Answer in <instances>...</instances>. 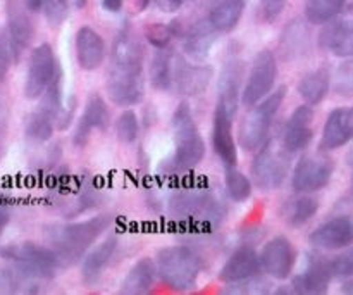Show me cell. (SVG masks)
<instances>
[{
	"label": "cell",
	"mask_w": 353,
	"mask_h": 295,
	"mask_svg": "<svg viewBox=\"0 0 353 295\" xmlns=\"http://www.w3.org/2000/svg\"><path fill=\"white\" fill-rule=\"evenodd\" d=\"M143 50L128 31L117 35L110 52L107 93L116 106H137L143 99Z\"/></svg>",
	"instance_id": "cell-1"
},
{
	"label": "cell",
	"mask_w": 353,
	"mask_h": 295,
	"mask_svg": "<svg viewBox=\"0 0 353 295\" xmlns=\"http://www.w3.org/2000/svg\"><path fill=\"white\" fill-rule=\"evenodd\" d=\"M110 223L112 218L103 214L78 223L55 225L50 231H47L48 245L57 254L61 266H71L86 254V251L99 240Z\"/></svg>",
	"instance_id": "cell-2"
},
{
	"label": "cell",
	"mask_w": 353,
	"mask_h": 295,
	"mask_svg": "<svg viewBox=\"0 0 353 295\" xmlns=\"http://www.w3.org/2000/svg\"><path fill=\"white\" fill-rule=\"evenodd\" d=\"M157 275L176 292H186L196 285L200 275V258L185 245H171L157 254Z\"/></svg>",
	"instance_id": "cell-3"
},
{
	"label": "cell",
	"mask_w": 353,
	"mask_h": 295,
	"mask_svg": "<svg viewBox=\"0 0 353 295\" xmlns=\"http://www.w3.org/2000/svg\"><path fill=\"white\" fill-rule=\"evenodd\" d=\"M172 133H174L176 149L172 158L174 168L179 171H190L196 168L205 155V144L186 102L179 104L172 114Z\"/></svg>",
	"instance_id": "cell-4"
},
{
	"label": "cell",
	"mask_w": 353,
	"mask_h": 295,
	"mask_svg": "<svg viewBox=\"0 0 353 295\" xmlns=\"http://www.w3.org/2000/svg\"><path fill=\"white\" fill-rule=\"evenodd\" d=\"M286 88L279 86L274 93H269L264 100L250 107L240 126V145L248 152H254L264 145L271 130L272 120L285 100Z\"/></svg>",
	"instance_id": "cell-5"
},
{
	"label": "cell",
	"mask_w": 353,
	"mask_h": 295,
	"mask_svg": "<svg viewBox=\"0 0 353 295\" xmlns=\"http://www.w3.org/2000/svg\"><path fill=\"white\" fill-rule=\"evenodd\" d=\"M2 256L12 261L26 278L50 280L61 266L57 254L50 247H41L34 244L10 245L3 249Z\"/></svg>",
	"instance_id": "cell-6"
},
{
	"label": "cell",
	"mask_w": 353,
	"mask_h": 295,
	"mask_svg": "<svg viewBox=\"0 0 353 295\" xmlns=\"http://www.w3.org/2000/svg\"><path fill=\"white\" fill-rule=\"evenodd\" d=\"M288 149L285 144L271 140L262 145L259 154L252 162V176L254 183L262 192H272L279 189L288 175Z\"/></svg>",
	"instance_id": "cell-7"
},
{
	"label": "cell",
	"mask_w": 353,
	"mask_h": 295,
	"mask_svg": "<svg viewBox=\"0 0 353 295\" xmlns=\"http://www.w3.org/2000/svg\"><path fill=\"white\" fill-rule=\"evenodd\" d=\"M278 78V64L272 52L262 50L255 55L248 75L247 85L241 92V102L247 107H254L261 100H264L274 88Z\"/></svg>",
	"instance_id": "cell-8"
},
{
	"label": "cell",
	"mask_w": 353,
	"mask_h": 295,
	"mask_svg": "<svg viewBox=\"0 0 353 295\" xmlns=\"http://www.w3.org/2000/svg\"><path fill=\"white\" fill-rule=\"evenodd\" d=\"M333 176V161L326 155L307 154L296 162L292 185L299 193H314L323 190Z\"/></svg>",
	"instance_id": "cell-9"
},
{
	"label": "cell",
	"mask_w": 353,
	"mask_h": 295,
	"mask_svg": "<svg viewBox=\"0 0 353 295\" xmlns=\"http://www.w3.org/2000/svg\"><path fill=\"white\" fill-rule=\"evenodd\" d=\"M59 64L55 61L54 50L48 44H41L31 52L28 62L26 82H24V97L30 100L40 99L47 86L50 85Z\"/></svg>",
	"instance_id": "cell-10"
},
{
	"label": "cell",
	"mask_w": 353,
	"mask_h": 295,
	"mask_svg": "<svg viewBox=\"0 0 353 295\" xmlns=\"http://www.w3.org/2000/svg\"><path fill=\"white\" fill-rule=\"evenodd\" d=\"M296 263V252L286 237H274L264 245L261 252V265L264 273L274 280H286L292 275Z\"/></svg>",
	"instance_id": "cell-11"
},
{
	"label": "cell",
	"mask_w": 353,
	"mask_h": 295,
	"mask_svg": "<svg viewBox=\"0 0 353 295\" xmlns=\"http://www.w3.org/2000/svg\"><path fill=\"white\" fill-rule=\"evenodd\" d=\"M233 117L226 107L217 104L214 111L212 145L224 168H233L238 162V152L233 138Z\"/></svg>",
	"instance_id": "cell-12"
},
{
	"label": "cell",
	"mask_w": 353,
	"mask_h": 295,
	"mask_svg": "<svg viewBox=\"0 0 353 295\" xmlns=\"http://www.w3.org/2000/svg\"><path fill=\"white\" fill-rule=\"evenodd\" d=\"M330 259L321 256H309L305 269L293 278L292 289L295 294L319 295L324 294L333 280Z\"/></svg>",
	"instance_id": "cell-13"
},
{
	"label": "cell",
	"mask_w": 353,
	"mask_h": 295,
	"mask_svg": "<svg viewBox=\"0 0 353 295\" xmlns=\"http://www.w3.org/2000/svg\"><path fill=\"white\" fill-rule=\"evenodd\" d=\"M309 242L324 251H340L353 244V221L350 218H333L310 234Z\"/></svg>",
	"instance_id": "cell-14"
},
{
	"label": "cell",
	"mask_w": 353,
	"mask_h": 295,
	"mask_svg": "<svg viewBox=\"0 0 353 295\" xmlns=\"http://www.w3.org/2000/svg\"><path fill=\"white\" fill-rule=\"evenodd\" d=\"M314 111L309 104L299 106L292 113L290 120L286 121L285 131H283V144L288 149L290 154L300 152L309 147L310 140L314 137L312 130Z\"/></svg>",
	"instance_id": "cell-15"
},
{
	"label": "cell",
	"mask_w": 353,
	"mask_h": 295,
	"mask_svg": "<svg viewBox=\"0 0 353 295\" xmlns=\"http://www.w3.org/2000/svg\"><path fill=\"white\" fill-rule=\"evenodd\" d=\"M212 78L214 69L210 66H195L179 55L174 57V85L183 95H200L209 88Z\"/></svg>",
	"instance_id": "cell-16"
},
{
	"label": "cell",
	"mask_w": 353,
	"mask_h": 295,
	"mask_svg": "<svg viewBox=\"0 0 353 295\" xmlns=\"http://www.w3.org/2000/svg\"><path fill=\"white\" fill-rule=\"evenodd\" d=\"M261 269V256L252 247L243 245L230 256L226 265L221 269L219 280L224 283H240L257 276Z\"/></svg>",
	"instance_id": "cell-17"
},
{
	"label": "cell",
	"mask_w": 353,
	"mask_h": 295,
	"mask_svg": "<svg viewBox=\"0 0 353 295\" xmlns=\"http://www.w3.org/2000/svg\"><path fill=\"white\" fill-rule=\"evenodd\" d=\"M30 9L24 6L23 0H7V30L12 38L16 57L30 45L33 38V23H31Z\"/></svg>",
	"instance_id": "cell-18"
},
{
	"label": "cell",
	"mask_w": 353,
	"mask_h": 295,
	"mask_svg": "<svg viewBox=\"0 0 353 295\" xmlns=\"http://www.w3.org/2000/svg\"><path fill=\"white\" fill-rule=\"evenodd\" d=\"M105 59V41L93 28L83 26L76 33V61L85 71H95Z\"/></svg>",
	"instance_id": "cell-19"
},
{
	"label": "cell",
	"mask_w": 353,
	"mask_h": 295,
	"mask_svg": "<svg viewBox=\"0 0 353 295\" xmlns=\"http://www.w3.org/2000/svg\"><path fill=\"white\" fill-rule=\"evenodd\" d=\"M109 120L110 113L107 109L105 100L100 95L90 97L85 111H83L81 120H79L74 135H72V142H74L76 147H83L88 142L93 130H105L109 126Z\"/></svg>",
	"instance_id": "cell-20"
},
{
	"label": "cell",
	"mask_w": 353,
	"mask_h": 295,
	"mask_svg": "<svg viewBox=\"0 0 353 295\" xmlns=\"http://www.w3.org/2000/svg\"><path fill=\"white\" fill-rule=\"evenodd\" d=\"M319 47L338 57H353V21H331L319 33Z\"/></svg>",
	"instance_id": "cell-21"
},
{
	"label": "cell",
	"mask_w": 353,
	"mask_h": 295,
	"mask_svg": "<svg viewBox=\"0 0 353 295\" xmlns=\"http://www.w3.org/2000/svg\"><path fill=\"white\" fill-rule=\"evenodd\" d=\"M217 38H219V31L212 26V23L207 17V19L199 21L190 28L185 41H183V48L195 61H205L212 47L216 45Z\"/></svg>",
	"instance_id": "cell-22"
},
{
	"label": "cell",
	"mask_w": 353,
	"mask_h": 295,
	"mask_svg": "<svg viewBox=\"0 0 353 295\" xmlns=\"http://www.w3.org/2000/svg\"><path fill=\"white\" fill-rule=\"evenodd\" d=\"M241 79H243V62L236 61V59L228 62L219 76V86H217L219 99H217V104L226 107L233 116L236 114L240 95L243 92V90H240Z\"/></svg>",
	"instance_id": "cell-23"
},
{
	"label": "cell",
	"mask_w": 353,
	"mask_h": 295,
	"mask_svg": "<svg viewBox=\"0 0 353 295\" xmlns=\"http://www.w3.org/2000/svg\"><path fill=\"white\" fill-rule=\"evenodd\" d=\"M117 247V238L114 235L107 237L105 240L100 242L95 249L88 252L83 259L81 265V278L85 283H95L97 280L102 276L103 269L107 268V265L112 259L114 252H116Z\"/></svg>",
	"instance_id": "cell-24"
},
{
	"label": "cell",
	"mask_w": 353,
	"mask_h": 295,
	"mask_svg": "<svg viewBox=\"0 0 353 295\" xmlns=\"http://www.w3.org/2000/svg\"><path fill=\"white\" fill-rule=\"evenodd\" d=\"M157 275V265L150 258H143L130 269L124 282L121 283V294L141 295L148 294Z\"/></svg>",
	"instance_id": "cell-25"
},
{
	"label": "cell",
	"mask_w": 353,
	"mask_h": 295,
	"mask_svg": "<svg viewBox=\"0 0 353 295\" xmlns=\"http://www.w3.org/2000/svg\"><path fill=\"white\" fill-rule=\"evenodd\" d=\"M150 83L154 88L165 92L174 85V55L165 48H157L150 61Z\"/></svg>",
	"instance_id": "cell-26"
},
{
	"label": "cell",
	"mask_w": 353,
	"mask_h": 295,
	"mask_svg": "<svg viewBox=\"0 0 353 295\" xmlns=\"http://www.w3.org/2000/svg\"><path fill=\"white\" fill-rule=\"evenodd\" d=\"M245 9V0H219L210 9L209 21L219 33L234 30Z\"/></svg>",
	"instance_id": "cell-27"
},
{
	"label": "cell",
	"mask_w": 353,
	"mask_h": 295,
	"mask_svg": "<svg viewBox=\"0 0 353 295\" xmlns=\"http://www.w3.org/2000/svg\"><path fill=\"white\" fill-rule=\"evenodd\" d=\"M317 211H319V202L312 199L309 193H302V196L286 200L285 206L281 207V216L292 227H302L316 216Z\"/></svg>",
	"instance_id": "cell-28"
},
{
	"label": "cell",
	"mask_w": 353,
	"mask_h": 295,
	"mask_svg": "<svg viewBox=\"0 0 353 295\" xmlns=\"http://www.w3.org/2000/svg\"><path fill=\"white\" fill-rule=\"evenodd\" d=\"M331 78L327 69L321 68L316 71H310L300 79L299 83V93L303 97L309 106H317L324 100V97L330 92Z\"/></svg>",
	"instance_id": "cell-29"
},
{
	"label": "cell",
	"mask_w": 353,
	"mask_h": 295,
	"mask_svg": "<svg viewBox=\"0 0 353 295\" xmlns=\"http://www.w3.org/2000/svg\"><path fill=\"white\" fill-rule=\"evenodd\" d=\"M350 133L345 124V109H334L327 116L326 124L323 130V138H321V149L324 151H334V149L343 147L350 142Z\"/></svg>",
	"instance_id": "cell-30"
},
{
	"label": "cell",
	"mask_w": 353,
	"mask_h": 295,
	"mask_svg": "<svg viewBox=\"0 0 353 295\" xmlns=\"http://www.w3.org/2000/svg\"><path fill=\"white\" fill-rule=\"evenodd\" d=\"M309 47V30L300 21H293L285 30L281 38V50L285 59L299 57Z\"/></svg>",
	"instance_id": "cell-31"
},
{
	"label": "cell",
	"mask_w": 353,
	"mask_h": 295,
	"mask_svg": "<svg viewBox=\"0 0 353 295\" xmlns=\"http://www.w3.org/2000/svg\"><path fill=\"white\" fill-rule=\"evenodd\" d=\"M343 9L345 0H307L305 16L312 24H327Z\"/></svg>",
	"instance_id": "cell-32"
},
{
	"label": "cell",
	"mask_w": 353,
	"mask_h": 295,
	"mask_svg": "<svg viewBox=\"0 0 353 295\" xmlns=\"http://www.w3.org/2000/svg\"><path fill=\"white\" fill-rule=\"evenodd\" d=\"M62 93H64V75H62V69L57 68L54 78H52L50 85L47 86V90L41 95V104L40 109L45 114H48L50 117H59L62 107Z\"/></svg>",
	"instance_id": "cell-33"
},
{
	"label": "cell",
	"mask_w": 353,
	"mask_h": 295,
	"mask_svg": "<svg viewBox=\"0 0 353 295\" xmlns=\"http://www.w3.org/2000/svg\"><path fill=\"white\" fill-rule=\"evenodd\" d=\"M226 190L230 193V197L236 202H245V200L250 199L252 196V182L248 180L247 175L236 169V166L233 168H226Z\"/></svg>",
	"instance_id": "cell-34"
},
{
	"label": "cell",
	"mask_w": 353,
	"mask_h": 295,
	"mask_svg": "<svg viewBox=\"0 0 353 295\" xmlns=\"http://www.w3.org/2000/svg\"><path fill=\"white\" fill-rule=\"evenodd\" d=\"M48 114H45L43 111L38 109L33 114H30L26 120V135L34 142H47L50 140L52 133H54V124Z\"/></svg>",
	"instance_id": "cell-35"
},
{
	"label": "cell",
	"mask_w": 353,
	"mask_h": 295,
	"mask_svg": "<svg viewBox=\"0 0 353 295\" xmlns=\"http://www.w3.org/2000/svg\"><path fill=\"white\" fill-rule=\"evenodd\" d=\"M138 130H140V124H138V116L134 111L128 109L124 113L119 114L116 123V131L117 138L124 144H131V142L137 140Z\"/></svg>",
	"instance_id": "cell-36"
},
{
	"label": "cell",
	"mask_w": 353,
	"mask_h": 295,
	"mask_svg": "<svg viewBox=\"0 0 353 295\" xmlns=\"http://www.w3.org/2000/svg\"><path fill=\"white\" fill-rule=\"evenodd\" d=\"M16 59V50H14L12 38H10L9 30H0V82L6 79L9 75V69Z\"/></svg>",
	"instance_id": "cell-37"
},
{
	"label": "cell",
	"mask_w": 353,
	"mask_h": 295,
	"mask_svg": "<svg viewBox=\"0 0 353 295\" xmlns=\"http://www.w3.org/2000/svg\"><path fill=\"white\" fill-rule=\"evenodd\" d=\"M334 90L340 95L353 97V57L338 66L336 78H334Z\"/></svg>",
	"instance_id": "cell-38"
},
{
	"label": "cell",
	"mask_w": 353,
	"mask_h": 295,
	"mask_svg": "<svg viewBox=\"0 0 353 295\" xmlns=\"http://www.w3.org/2000/svg\"><path fill=\"white\" fill-rule=\"evenodd\" d=\"M43 12L52 26L64 23L69 14V0H43Z\"/></svg>",
	"instance_id": "cell-39"
},
{
	"label": "cell",
	"mask_w": 353,
	"mask_h": 295,
	"mask_svg": "<svg viewBox=\"0 0 353 295\" xmlns=\"http://www.w3.org/2000/svg\"><path fill=\"white\" fill-rule=\"evenodd\" d=\"M176 35V30L168 24H152L147 28V38L155 48H165Z\"/></svg>",
	"instance_id": "cell-40"
},
{
	"label": "cell",
	"mask_w": 353,
	"mask_h": 295,
	"mask_svg": "<svg viewBox=\"0 0 353 295\" xmlns=\"http://www.w3.org/2000/svg\"><path fill=\"white\" fill-rule=\"evenodd\" d=\"M330 265L334 278H347L353 275V254L336 256V258L330 259Z\"/></svg>",
	"instance_id": "cell-41"
},
{
	"label": "cell",
	"mask_w": 353,
	"mask_h": 295,
	"mask_svg": "<svg viewBox=\"0 0 353 295\" xmlns=\"http://www.w3.org/2000/svg\"><path fill=\"white\" fill-rule=\"evenodd\" d=\"M288 0H262L261 12L265 23H274L285 10Z\"/></svg>",
	"instance_id": "cell-42"
},
{
	"label": "cell",
	"mask_w": 353,
	"mask_h": 295,
	"mask_svg": "<svg viewBox=\"0 0 353 295\" xmlns=\"http://www.w3.org/2000/svg\"><path fill=\"white\" fill-rule=\"evenodd\" d=\"M102 7L109 12H119L123 7V0H102Z\"/></svg>",
	"instance_id": "cell-43"
},
{
	"label": "cell",
	"mask_w": 353,
	"mask_h": 295,
	"mask_svg": "<svg viewBox=\"0 0 353 295\" xmlns=\"http://www.w3.org/2000/svg\"><path fill=\"white\" fill-rule=\"evenodd\" d=\"M183 3H185V0H162V7H164L165 10H169V12L178 10Z\"/></svg>",
	"instance_id": "cell-44"
},
{
	"label": "cell",
	"mask_w": 353,
	"mask_h": 295,
	"mask_svg": "<svg viewBox=\"0 0 353 295\" xmlns=\"http://www.w3.org/2000/svg\"><path fill=\"white\" fill-rule=\"evenodd\" d=\"M345 124H347V130L353 138V107L350 109H345Z\"/></svg>",
	"instance_id": "cell-45"
},
{
	"label": "cell",
	"mask_w": 353,
	"mask_h": 295,
	"mask_svg": "<svg viewBox=\"0 0 353 295\" xmlns=\"http://www.w3.org/2000/svg\"><path fill=\"white\" fill-rule=\"evenodd\" d=\"M23 2L31 12H37V10H40L41 6H43V0H23Z\"/></svg>",
	"instance_id": "cell-46"
},
{
	"label": "cell",
	"mask_w": 353,
	"mask_h": 295,
	"mask_svg": "<svg viewBox=\"0 0 353 295\" xmlns=\"http://www.w3.org/2000/svg\"><path fill=\"white\" fill-rule=\"evenodd\" d=\"M7 225H9V213L7 211H0V237H2V231L6 230Z\"/></svg>",
	"instance_id": "cell-47"
},
{
	"label": "cell",
	"mask_w": 353,
	"mask_h": 295,
	"mask_svg": "<svg viewBox=\"0 0 353 295\" xmlns=\"http://www.w3.org/2000/svg\"><path fill=\"white\" fill-rule=\"evenodd\" d=\"M341 292L353 295V280H350V282H347V283H343V287H341Z\"/></svg>",
	"instance_id": "cell-48"
},
{
	"label": "cell",
	"mask_w": 353,
	"mask_h": 295,
	"mask_svg": "<svg viewBox=\"0 0 353 295\" xmlns=\"http://www.w3.org/2000/svg\"><path fill=\"white\" fill-rule=\"evenodd\" d=\"M345 161H347V164L350 166V168H353V145L350 151L347 152V155H345Z\"/></svg>",
	"instance_id": "cell-49"
},
{
	"label": "cell",
	"mask_w": 353,
	"mask_h": 295,
	"mask_svg": "<svg viewBox=\"0 0 353 295\" xmlns=\"http://www.w3.org/2000/svg\"><path fill=\"white\" fill-rule=\"evenodd\" d=\"M137 2H138V9L143 10V9H147L148 3H150V0H137Z\"/></svg>",
	"instance_id": "cell-50"
},
{
	"label": "cell",
	"mask_w": 353,
	"mask_h": 295,
	"mask_svg": "<svg viewBox=\"0 0 353 295\" xmlns=\"http://www.w3.org/2000/svg\"><path fill=\"white\" fill-rule=\"evenodd\" d=\"M86 2H88V0H76V7H78V9H83V7L86 6Z\"/></svg>",
	"instance_id": "cell-51"
},
{
	"label": "cell",
	"mask_w": 353,
	"mask_h": 295,
	"mask_svg": "<svg viewBox=\"0 0 353 295\" xmlns=\"http://www.w3.org/2000/svg\"><path fill=\"white\" fill-rule=\"evenodd\" d=\"M350 10L353 12V0H352V3H350Z\"/></svg>",
	"instance_id": "cell-52"
}]
</instances>
